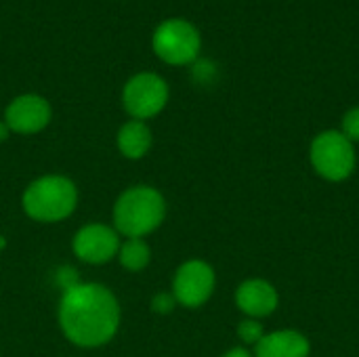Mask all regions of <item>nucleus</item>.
<instances>
[{
    "label": "nucleus",
    "mask_w": 359,
    "mask_h": 357,
    "mask_svg": "<svg viewBox=\"0 0 359 357\" xmlns=\"http://www.w3.org/2000/svg\"><path fill=\"white\" fill-rule=\"evenodd\" d=\"M236 305L246 318L261 320V318L271 316L278 309L280 295L271 282L261 280V278H252V280H246L238 286Z\"/></svg>",
    "instance_id": "10"
},
{
    "label": "nucleus",
    "mask_w": 359,
    "mask_h": 357,
    "mask_svg": "<svg viewBox=\"0 0 359 357\" xmlns=\"http://www.w3.org/2000/svg\"><path fill=\"white\" fill-rule=\"evenodd\" d=\"M217 276L215 269L200 259L183 263L172 280V297L177 299V305H183L187 309L202 307L215 292Z\"/></svg>",
    "instance_id": "7"
},
{
    "label": "nucleus",
    "mask_w": 359,
    "mask_h": 357,
    "mask_svg": "<svg viewBox=\"0 0 359 357\" xmlns=\"http://www.w3.org/2000/svg\"><path fill=\"white\" fill-rule=\"evenodd\" d=\"M59 324L69 343L86 349L101 347L118 332V299L103 284H69L59 303Z\"/></svg>",
    "instance_id": "1"
},
{
    "label": "nucleus",
    "mask_w": 359,
    "mask_h": 357,
    "mask_svg": "<svg viewBox=\"0 0 359 357\" xmlns=\"http://www.w3.org/2000/svg\"><path fill=\"white\" fill-rule=\"evenodd\" d=\"M164 217L166 200L149 185L128 187L114 204V229L126 238H143L156 231Z\"/></svg>",
    "instance_id": "2"
},
{
    "label": "nucleus",
    "mask_w": 359,
    "mask_h": 357,
    "mask_svg": "<svg viewBox=\"0 0 359 357\" xmlns=\"http://www.w3.org/2000/svg\"><path fill=\"white\" fill-rule=\"evenodd\" d=\"M339 130H341L353 145L359 143V105H355V107H351V109L345 112Z\"/></svg>",
    "instance_id": "15"
},
{
    "label": "nucleus",
    "mask_w": 359,
    "mask_h": 357,
    "mask_svg": "<svg viewBox=\"0 0 359 357\" xmlns=\"http://www.w3.org/2000/svg\"><path fill=\"white\" fill-rule=\"evenodd\" d=\"M74 255L88 265H103L120 250L118 231L103 223H88L74 236Z\"/></svg>",
    "instance_id": "9"
},
{
    "label": "nucleus",
    "mask_w": 359,
    "mask_h": 357,
    "mask_svg": "<svg viewBox=\"0 0 359 357\" xmlns=\"http://www.w3.org/2000/svg\"><path fill=\"white\" fill-rule=\"evenodd\" d=\"M170 88L160 74L139 72L128 78L122 90V105L133 120L156 118L168 103Z\"/></svg>",
    "instance_id": "6"
},
{
    "label": "nucleus",
    "mask_w": 359,
    "mask_h": 357,
    "mask_svg": "<svg viewBox=\"0 0 359 357\" xmlns=\"http://www.w3.org/2000/svg\"><path fill=\"white\" fill-rule=\"evenodd\" d=\"M118 257H120V263H122L124 269L137 274V271H143L149 265L151 250H149V246H147V242L143 238H126V242L120 244Z\"/></svg>",
    "instance_id": "13"
},
{
    "label": "nucleus",
    "mask_w": 359,
    "mask_h": 357,
    "mask_svg": "<svg viewBox=\"0 0 359 357\" xmlns=\"http://www.w3.org/2000/svg\"><path fill=\"white\" fill-rule=\"evenodd\" d=\"M238 337L246 345H257L265 337V328H263V324L259 320L246 318L244 322L238 324Z\"/></svg>",
    "instance_id": "14"
},
{
    "label": "nucleus",
    "mask_w": 359,
    "mask_h": 357,
    "mask_svg": "<svg viewBox=\"0 0 359 357\" xmlns=\"http://www.w3.org/2000/svg\"><path fill=\"white\" fill-rule=\"evenodd\" d=\"M8 135H11V128L6 126V122L2 120L0 122V141H6L8 139Z\"/></svg>",
    "instance_id": "18"
},
{
    "label": "nucleus",
    "mask_w": 359,
    "mask_h": 357,
    "mask_svg": "<svg viewBox=\"0 0 359 357\" xmlns=\"http://www.w3.org/2000/svg\"><path fill=\"white\" fill-rule=\"evenodd\" d=\"M21 204L29 219L40 223H59L76 210L78 189L67 177L46 175L25 187Z\"/></svg>",
    "instance_id": "3"
},
{
    "label": "nucleus",
    "mask_w": 359,
    "mask_h": 357,
    "mask_svg": "<svg viewBox=\"0 0 359 357\" xmlns=\"http://www.w3.org/2000/svg\"><path fill=\"white\" fill-rule=\"evenodd\" d=\"M53 118L50 103L36 95V93H25L15 97L4 112V122L11 128V133L17 135H36L48 126Z\"/></svg>",
    "instance_id": "8"
},
{
    "label": "nucleus",
    "mask_w": 359,
    "mask_h": 357,
    "mask_svg": "<svg viewBox=\"0 0 359 357\" xmlns=\"http://www.w3.org/2000/svg\"><path fill=\"white\" fill-rule=\"evenodd\" d=\"M175 305H177V299L172 297V292L170 295L168 292H160V295H156L151 299V309L156 314H170L175 309Z\"/></svg>",
    "instance_id": "16"
},
{
    "label": "nucleus",
    "mask_w": 359,
    "mask_h": 357,
    "mask_svg": "<svg viewBox=\"0 0 359 357\" xmlns=\"http://www.w3.org/2000/svg\"><path fill=\"white\" fill-rule=\"evenodd\" d=\"M309 160L313 170L332 183L345 181L353 175L358 156L355 145L341 130H324L320 133L309 147Z\"/></svg>",
    "instance_id": "5"
},
{
    "label": "nucleus",
    "mask_w": 359,
    "mask_h": 357,
    "mask_svg": "<svg viewBox=\"0 0 359 357\" xmlns=\"http://www.w3.org/2000/svg\"><path fill=\"white\" fill-rule=\"evenodd\" d=\"M311 343L299 330H276L255 345V357H309Z\"/></svg>",
    "instance_id": "11"
},
{
    "label": "nucleus",
    "mask_w": 359,
    "mask_h": 357,
    "mask_svg": "<svg viewBox=\"0 0 359 357\" xmlns=\"http://www.w3.org/2000/svg\"><path fill=\"white\" fill-rule=\"evenodd\" d=\"M151 48L156 57L166 65H175V67L191 65L200 57L202 34L191 21L183 17H170L158 23V27L154 29Z\"/></svg>",
    "instance_id": "4"
},
{
    "label": "nucleus",
    "mask_w": 359,
    "mask_h": 357,
    "mask_svg": "<svg viewBox=\"0 0 359 357\" xmlns=\"http://www.w3.org/2000/svg\"><path fill=\"white\" fill-rule=\"evenodd\" d=\"M116 143H118V149H120V154L124 158H128V160H141L151 149L154 135H151V128L145 122H141V120H128L118 130Z\"/></svg>",
    "instance_id": "12"
},
{
    "label": "nucleus",
    "mask_w": 359,
    "mask_h": 357,
    "mask_svg": "<svg viewBox=\"0 0 359 357\" xmlns=\"http://www.w3.org/2000/svg\"><path fill=\"white\" fill-rule=\"evenodd\" d=\"M223 357H255L248 349H244V347H233V349H229L227 353Z\"/></svg>",
    "instance_id": "17"
}]
</instances>
